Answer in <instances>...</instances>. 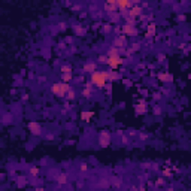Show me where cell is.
Segmentation results:
<instances>
[{
  "label": "cell",
  "instance_id": "1",
  "mask_svg": "<svg viewBox=\"0 0 191 191\" xmlns=\"http://www.w3.org/2000/svg\"><path fill=\"white\" fill-rule=\"evenodd\" d=\"M90 82L95 87L103 90L105 85L108 84V76H106V70H95L93 75H90Z\"/></svg>",
  "mask_w": 191,
  "mask_h": 191
},
{
  "label": "cell",
  "instance_id": "21",
  "mask_svg": "<svg viewBox=\"0 0 191 191\" xmlns=\"http://www.w3.org/2000/svg\"><path fill=\"white\" fill-rule=\"evenodd\" d=\"M66 99H67L69 102L75 100V99H76V91H75L73 88H70V90H69V93H67V95H66Z\"/></svg>",
  "mask_w": 191,
  "mask_h": 191
},
{
  "label": "cell",
  "instance_id": "29",
  "mask_svg": "<svg viewBox=\"0 0 191 191\" xmlns=\"http://www.w3.org/2000/svg\"><path fill=\"white\" fill-rule=\"evenodd\" d=\"M103 90H105V93H106L108 95H111V94H112V82H108Z\"/></svg>",
  "mask_w": 191,
  "mask_h": 191
},
{
  "label": "cell",
  "instance_id": "2",
  "mask_svg": "<svg viewBox=\"0 0 191 191\" xmlns=\"http://www.w3.org/2000/svg\"><path fill=\"white\" fill-rule=\"evenodd\" d=\"M70 88H72V87H70L69 84H66V82H63V81H58V82H54V84L51 85V93L55 95V97L63 99V97H66V95H67V93H69Z\"/></svg>",
  "mask_w": 191,
  "mask_h": 191
},
{
  "label": "cell",
  "instance_id": "42",
  "mask_svg": "<svg viewBox=\"0 0 191 191\" xmlns=\"http://www.w3.org/2000/svg\"><path fill=\"white\" fill-rule=\"evenodd\" d=\"M188 79H191V72H190V73H188Z\"/></svg>",
  "mask_w": 191,
  "mask_h": 191
},
{
  "label": "cell",
  "instance_id": "30",
  "mask_svg": "<svg viewBox=\"0 0 191 191\" xmlns=\"http://www.w3.org/2000/svg\"><path fill=\"white\" fill-rule=\"evenodd\" d=\"M139 50H140V43H137V42H136V43H133V45H131V50L129 51V54L136 52V51H139Z\"/></svg>",
  "mask_w": 191,
  "mask_h": 191
},
{
  "label": "cell",
  "instance_id": "23",
  "mask_svg": "<svg viewBox=\"0 0 191 191\" xmlns=\"http://www.w3.org/2000/svg\"><path fill=\"white\" fill-rule=\"evenodd\" d=\"M73 72V69H72V66H67V64H64V66H61L60 67V73L63 75V73H72Z\"/></svg>",
  "mask_w": 191,
  "mask_h": 191
},
{
  "label": "cell",
  "instance_id": "27",
  "mask_svg": "<svg viewBox=\"0 0 191 191\" xmlns=\"http://www.w3.org/2000/svg\"><path fill=\"white\" fill-rule=\"evenodd\" d=\"M102 32L103 33H111L112 32V24H103V26H102Z\"/></svg>",
  "mask_w": 191,
  "mask_h": 191
},
{
  "label": "cell",
  "instance_id": "19",
  "mask_svg": "<svg viewBox=\"0 0 191 191\" xmlns=\"http://www.w3.org/2000/svg\"><path fill=\"white\" fill-rule=\"evenodd\" d=\"M57 182H58V185H66L67 184V175L66 173H60L57 176Z\"/></svg>",
  "mask_w": 191,
  "mask_h": 191
},
{
  "label": "cell",
  "instance_id": "11",
  "mask_svg": "<svg viewBox=\"0 0 191 191\" xmlns=\"http://www.w3.org/2000/svg\"><path fill=\"white\" fill-rule=\"evenodd\" d=\"M95 70H97V63H95V61H87V63L82 66V73H90V75H93Z\"/></svg>",
  "mask_w": 191,
  "mask_h": 191
},
{
  "label": "cell",
  "instance_id": "25",
  "mask_svg": "<svg viewBox=\"0 0 191 191\" xmlns=\"http://www.w3.org/2000/svg\"><path fill=\"white\" fill-rule=\"evenodd\" d=\"M152 113H154V115H157V116H160V115L163 113L161 106H160V105H154V106H152Z\"/></svg>",
  "mask_w": 191,
  "mask_h": 191
},
{
  "label": "cell",
  "instance_id": "17",
  "mask_svg": "<svg viewBox=\"0 0 191 191\" xmlns=\"http://www.w3.org/2000/svg\"><path fill=\"white\" fill-rule=\"evenodd\" d=\"M79 116H81V119H82V121H85V123H90L91 119L94 118V112H93V111H82Z\"/></svg>",
  "mask_w": 191,
  "mask_h": 191
},
{
  "label": "cell",
  "instance_id": "10",
  "mask_svg": "<svg viewBox=\"0 0 191 191\" xmlns=\"http://www.w3.org/2000/svg\"><path fill=\"white\" fill-rule=\"evenodd\" d=\"M121 34H124V36H137V30H136L134 26L123 24V26H121Z\"/></svg>",
  "mask_w": 191,
  "mask_h": 191
},
{
  "label": "cell",
  "instance_id": "12",
  "mask_svg": "<svg viewBox=\"0 0 191 191\" xmlns=\"http://www.w3.org/2000/svg\"><path fill=\"white\" fill-rule=\"evenodd\" d=\"M103 9H105L106 12H116V11H118L116 0H106L105 5H103Z\"/></svg>",
  "mask_w": 191,
  "mask_h": 191
},
{
  "label": "cell",
  "instance_id": "37",
  "mask_svg": "<svg viewBox=\"0 0 191 191\" xmlns=\"http://www.w3.org/2000/svg\"><path fill=\"white\" fill-rule=\"evenodd\" d=\"M123 82H124V85H126L127 88L131 85V81H130V79H123Z\"/></svg>",
  "mask_w": 191,
  "mask_h": 191
},
{
  "label": "cell",
  "instance_id": "28",
  "mask_svg": "<svg viewBox=\"0 0 191 191\" xmlns=\"http://www.w3.org/2000/svg\"><path fill=\"white\" fill-rule=\"evenodd\" d=\"M97 63L99 64H108V55H99L97 57Z\"/></svg>",
  "mask_w": 191,
  "mask_h": 191
},
{
  "label": "cell",
  "instance_id": "8",
  "mask_svg": "<svg viewBox=\"0 0 191 191\" xmlns=\"http://www.w3.org/2000/svg\"><path fill=\"white\" fill-rule=\"evenodd\" d=\"M134 112H136V115H145L146 112H148V103L145 102V100H139L136 105H134Z\"/></svg>",
  "mask_w": 191,
  "mask_h": 191
},
{
  "label": "cell",
  "instance_id": "22",
  "mask_svg": "<svg viewBox=\"0 0 191 191\" xmlns=\"http://www.w3.org/2000/svg\"><path fill=\"white\" fill-rule=\"evenodd\" d=\"M72 79H73V73H63L61 75V81L66 82V84L72 82Z\"/></svg>",
  "mask_w": 191,
  "mask_h": 191
},
{
  "label": "cell",
  "instance_id": "34",
  "mask_svg": "<svg viewBox=\"0 0 191 191\" xmlns=\"http://www.w3.org/2000/svg\"><path fill=\"white\" fill-rule=\"evenodd\" d=\"M157 58H158V61H160V63H163V61L166 60V55H164V54H158V55H157Z\"/></svg>",
  "mask_w": 191,
  "mask_h": 191
},
{
  "label": "cell",
  "instance_id": "4",
  "mask_svg": "<svg viewBox=\"0 0 191 191\" xmlns=\"http://www.w3.org/2000/svg\"><path fill=\"white\" fill-rule=\"evenodd\" d=\"M124 64V58L121 55H115V57H108V66L111 67V70L119 69Z\"/></svg>",
  "mask_w": 191,
  "mask_h": 191
},
{
  "label": "cell",
  "instance_id": "7",
  "mask_svg": "<svg viewBox=\"0 0 191 191\" xmlns=\"http://www.w3.org/2000/svg\"><path fill=\"white\" fill-rule=\"evenodd\" d=\"M142 15H143V8H142L140 5H133V8L127 12V15H126V17L136 19V18H140Z\"/></svg>",
  "mask_w": 191,
  "mask_h": 191
},
{
  "label": "cell",
  "instance_id": "33",
  "mask_svg": "<svg viewBox=\"0 0 191 191\" xmlns=\"http://www.w3.org/2000/svg\"><path fill=\"white\" fill-rule=\"evenodd\" d=\"M113 185H115V187H121V185H123V181H121V179H115V181H113Z\"/></svg>",
  "mask_w": 191,
  "mask_h": 191
},
{
  "label": "cell",
  "instance_id": "24",
  "mask_svg": "<svg viewBox=\"0 0 191 191\" xmlns=\"http://www.w3.org/2000/svg\"><path fill=\"white\" fill-rule=\"evenodd\" d=\"M73 30H75L76 36H82V34H85V29H84L82 26H75Z\"/></svg>",
  "mask_w": 191,
  "mask_h": 191
},
{
  "label": "cell",
  "instance_id": "9",
  "mask_svg": "<svg viewBox=\"0 0 191 191\" xmlns=\"http://www.w3.org/2000/svg\"><path fill=\"white\" fill-rule=\"evenodd\" d=\"M127 45V36L124 34H118L113 37V46L118 48V50H123V48H126Z\"/></svg>",
  "mask_w": 191,
  "mask_h": 191
},
{
  "label": "cell",
  "instance_id": "32",
  "mask_svg": "<svg viewBox=\"0 0 191 191\" xmlns=\"http://www.w3.org/2000/svg\"><path fill=\"white\" fill-rule=\"evenodd\" d=\"M79 170H81V172H87V170H88V164H87V163H82V164L79 166Z\"/></svg>",
  "mask_w": 191,
  "mask_h": 191
},
{
  "label": "cell",
  "instance_id": "20",
  "mask_svg": "<svg viewBox=\"0 0 191 191\" xmlns=\"http://www.w3.org/2000/svg\"><path fill=\"white\" fill-rule=\"evenodd\" d=\"M119 52H121V51H119L118 48L112 46V48H109V51H108V54H106V55H108V57H115V55H121Z\"/></svg>",
  "mask_w": 191,
  "mask_h": 191
},
{
  "label": "cell",
  "instance_id": "13",
  "mask_svg": "<svg viewBox=\"0 0 191 191\" xmlns=\"http://www.w3.org/2000/svg\"><path fill=\"white\" fill-rule=\"evenodd\" d=\"M93 84L91 82H87L85 85H84V88H82V91H81V95L84 99H90L91 97V94H93Z\"/></svg>",
  "mask_w": 191,
  "mask_h": 191
},
{
  "label": "cell",
  "instance_id": "36",
  "mask_svg": "<svg viewBox=\"0 0 191 191\" xmlns=\"http://www.w3.org/2000/svg\"><path fill=\"white\" fill-rule=\"evenodd\" d=\"M176 18H178V21H185V19H187V17H185L184 14H181V15H178Z\"/></svg>",
  "mask_w": 191,
  "mask_h": 191
},
{
  "label": "cell",
  "instance_id": "40",
  "mask_svg": "<svg viewBox=\"0 0 191 191\" xmlns=\"http://www.w3.org/2000/svg\"><path fill=\"white\" fill-rule=\"evenodd\" d=\"M60 29H61V30H64V29H66V24H64V22H61V26H60Z\"/></svg>",
  "mask_w": 191,
  "mask_h": 191
},
{
  "label": "cell",
  "instance_id": "38",
  "mask_svg": "<svg viewBox=\"0 0 191 191\" xmlns=\"http://www.w3.org/2000/svg\"><path fill=\"white\" fill-rule=\"evenodd\" d=\"M157 184H158V185H163V184H164V181H163V178H160V179L157 181Z\"/></svg>",
  "mask_w": 191,
  "mask_h": 191
},
{
  "label": "cell",
  "instance_id": "31",
  "mask_svg": "<svg viewBox=\"0 0 191 191\" xmlns=\"http://www.w3.org/2000/svg\"><path fill=\"white\" fill-rule=\"evenodd\" d=\"M161 97H163L161 93H154V94H152V99H154V102H160V100H161Z\"/></svg>",
  "mask_w": 191,
  "mask_h": 191
},
{
  "label": "cell",
  "instance_id": "39",
  "mask_svg": "<svg viewBox=\"0 0 191 191\" xmlns=\"http://www.w3.org/2000/svg\"><path fill=\"white\" fill-rule=\"evenodd\" d=\"M185 46H187L185 43H181V45H179V50H185Z\"/></svg>",
  "mask_w": 191,
  "mask_h": 191
},
{
  "label": "cell",
  "instance_id": "26",
  "mask_svg": "<svg viewBox=\"0 0 191 191\" xmlns=\"http://www.w3.org/2000/svg\"><path fill=\"white\" fill-rule=\"evenodd\" d=\"M29 172H30V175H32L33 178H36V176L39 175V167H36V166H32L30 169H29Z\"/></svg>",
  "mask_w": 191,
  "mask_h": 191
},
{
  "label": "cell",
  "instance_id": "5",
  "mask_svg": "<svg viewBox=\"0 0 191 191\" xmlns=\"http://www.w3.org/2000/svg\"><path fill=\"white\" fill-rule=\"evenodd\" d=\"M116 6H118V11L121 12V15H127V12L133 8V3L129 2V0H116Z\"/></svg>",
  "mask_w": 191,
  "mask_h": 191
},
{
  "label": "cell",
  "instance_id": "3",
  "mask_svg": "<svg viewBox=\"0 0 191 191\" xmlns=\"http://www.w3.org/2000/svg\"><path fill=\"white\" fill-rule=\"evenodd\" d=\"M97 143H99V146L100 148H108L111 143H112V134L111 131L108 130H102L99 133V137H97Z\"/></svg>",
  "mask_w": 191,
  "mask_h": 191
},
{
  "label": "cell",
  "instance_id": "6",
  "mask_svg": "<svg viewBox=\"0 0 191 191\" xmlns=\"http://www.w3.org/2000/svg\"><path fill=\"white\" fill-rule=\"evenodd\" d=\"M27 127H29V131H30L33 136H37V137H40V136L43 134V130H42V126H40V123L30 121Z\"/></svg>",
  "mask_w": 191,
  "mask_h": 191
},
{
  "label": "cell",
  "instance_id": "35",
  "mask_svg": "<svg viewBox=\"0 0 191 191\" xmlns=\"http://www.w3.org/2000/svg\"><path fill=\"white\" fill-rule=\"evenodd\" d=\"M139 137H140L142 140H146V139H148V134H146V133H140V134H139Z\"/></svg>",
  "mask_w": 191,
  "mask_h": 191
},
{
  "label": "cell",
  "instance_id": "16",
  "mask_svg": "<svg viewBox=\"0 0 191 191\" xmlns=\"http://www.w3.org/2000/svg\"><path fill=\"white\" fill-rule=\"evenodd\" d=\"M158 81L160 82H172L173 81V76L169 73V72H160V73L157 75Z\"/></svg>",
  "mask_w": 191,
  "mask_h": 191
},
{
  "label": "cell",
  "instance_id": "41",
  "mask_svg": "<svg viewBox=\"0 0 191 191\" xmlns=\"http://www.w3.org/2000/svg\"><path fill=\"white\" fill-rule=\"evenodd\" d=\"M34 191H45V190H43V188H42V187H37V188H36V190H34Z\"/></svg>",
  "mask_w": 191,
  "mask_h": 191
},
{
  "label": "cell",
  "instance_id": "14",
  "mask_svg": "<svg viewBox=\"0 0 191 191\" xmlns=\"http://www.w3.org/2000/svg\"><path fill=\"white\" fill-rule=\"evenodd\" d=\"M155 32H157V26H155V22H148V26H146V32H145V37L149 39V37L155 36Z\"/></svg>",
  "mask_w": 191,
  "mask_h": 191
},
{
  "label": "cell",
  "instance_id": "18",
  "mask_svg": "<svg viewBox=\"0 0 191 191\" xmlns=\"http://www.w3.org/2000/svg\"><path fill=\"white\" fill-rule=\"evenodd\" d=\"M15 182H17V185H18L19 188H22V187H26V185H27V179H26V176H18V178L15 179Z\"/></svg>",
  "mask_w": 191,
  "mask_h": 191
},
{
  "label": "cell",
  "instance_id": "15",
  "mask_svg": "<svg viewBox=\"0 0 191 191\" xmlns=\"http://www.w3.org/2000/svg\"><path fill=\"white\" fill-rule=\"evenodd\" d=\"M106 76H108V82H115V81L121 79V73H119V72H115V70L106 72Z\"/></svg>",
  "mask_w": 191,
  "mask_h": 191
}]
</instances>
